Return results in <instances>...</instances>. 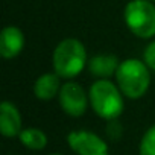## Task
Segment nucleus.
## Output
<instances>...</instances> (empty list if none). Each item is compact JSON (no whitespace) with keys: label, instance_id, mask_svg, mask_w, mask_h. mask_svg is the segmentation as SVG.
Masks as SVG:
<instances>
[{"label":"nucleus","instance_id":"nucleus-4","mask_svg":"<svg viewBox=\"0 0 155 155\" xmlns=\"http://www.w3.org/2000/svg\"><path fill=\"white\" fill-rule=\"evenodd\" d=\"M128 29L138 38L155 35V5L150 0H132L123 12Z\"/></svg>","mask_w":155,"mask_h":155},{"label":"nucleus","instance_id":"nucleus-11","mask_svg":"<svg viewBox=\"0 0 155 155\" xmlns=\"http://www.w3.org/2000/svg\"><path fill=\"white\" fill-rule=\"evenodd\" d=\"M21 144L32 150H41L47 146V135L38 128H26L18 135Z\"/></svg>","mask_w":155,"mask_h":155},{"label":"nucleus","instance_id":"nucleus-7","mask_svg":"<svg viewBox=\"0 0 155 155\" xmlns=\"http://www.w3.org/2000/svg\"><path fill=\"white\" fill-rule=\"evenodd\" d=\"M25 46V35L15 26H6L0 35V55L5 59L15 58Z\"/></svg>","mask_w":155,"mask_h":155},{"label":"nucleus","instance_id":"nucleus-3","mask_svg":"<svg viewBox=\"0 0 155 155\" xmlns=\"http://www.w3.org/2000/svg\"><path fill=\"white\" fill-rule=\"evenodd\" d=\"M90 104L94 113L105 120H116L123 113L122 91L110 79H99L90 87Z\"/></svg>","mask_w":155,"mask_h":155},{"label":"nucleus","instance_id":"nucleus-14","mask_svg":"<svg viewBox=\"0 0 155 155\" xmlns=\"http://www.w3.org/2000/svg\"><path fill=\"white\" fill-rule=\"evenodd\" d=\"M50 155H62V153H50Z\"/></svg>","mask_w":155,"mask_h":155},{"label":"nucleus","instance_id":"nucleus-8","mask_svg":"<svg viewBox=\"0 0 155 155\" xmlns=\"http://www.w3.org/2000/svg\"><path fill=\"white\" fill-rule=\"evenodd\" d=\"M0 131L8 138L20 135L21 129V116L17 107L8 101L0 105Z\"/></svg>","mask_w":155,"mask_h":155},{"label":"nucleus","instance_id":"nucleus-9","mask_svg":"<svg viewBox=\"0 0 155 155\" xmlns=\"http://www.w3.org/2000/svg\"><path fill=\"white\" fill-rule=\"evenodd\" d=\"M120 62L114 55H97L88 61V70L93 76L99 79H108L116 74Z\"/></svg>","mask_w":155,"mask_h":155},{"label":"nucleus","instance_id":"nucleus-6","mask_svg":"<svg viewBox=\"0 0 155 155\" xmlns=\"http://www.w3.org/2000/svg\"><path fill=\"white\" fill-rule=\"evenodd\" d=\"M67 143L78 155H110L108 144L90 131H71L67 135Z\"/></svg>","mask_w":155,"mask_h":155},{"label":"nucleus","instance_id":"nucleus-15","mask_svg":"<svg viewBox=\"0 0 155 155\" xmlns=\"http://www.w3.org/2000/svg\"><path fill=\"white\" fill-rule=\"evenodd\" d=\"M150 2H155V0H150Z\"/></svg>","mask_w":155,"mask_h":155},{"label":"nucleus","instance_id":"nucleus-13","mask_svg":"<svg viewBox=\"0 0 155 155\" xmlns=\"http://www.w3.org/2000/svg\"><path fill=\"white\" fill-rule=\"evenodd\" d=\"M143 58H144L146 65H147L149 68L155 70V41H152V43H150V44L146 47Z\"/></svg>","mask_w":155,"mask_h":155},{"label":"nucleus","instance_id":"nucleus-10","mask_svg":"<svg viewBox=\"0 0 155 155\" xmlns=\"http://www.w3.org/2000/svg\"><path fill=\"white\" fill-rule=\"evenodd\" d=\"M59 74L56 73H44L34 84V94L40 101H50L59 94L62 85H59Z\"/></svg>","mask_w":155,"mask_h":155},{"label":"nucleus","instance_id":"nucleus-1","mask_svg":"<svg viewBox=\"0 0 155 155\" xmlns=\"http://www.w3.org/2000/svg\"><path fill=\"white\" fill-rule=\"evenodd\" d=\"M116 81L123 96L129 99H140L150 84V74L146 62L134 58L122 61L116 71Z\"/></svg>","mask_w":155,"mask_h":155},{"label":"nucleus","instance_id":"nucleus-12","mask_svg":"<svg viewBox=\"0 0 155 155\" xmlns=\"http://www.w3.org/2000/svg\"><path fill=\"white\" fill-rule=\"evenodd\" d=\"M140 155H155V125L144 132L140 143Z\"/></svg>","mask_w":155,"mask_h":155},{"label":"nucleus","instance_id":"nucleus-2","mask_svg":"<svg viewBox=\"0 0 155 155\" xmlns=\"http://www.w3.org/2000/svg\"><path fill=\"white\" fill-rule=\"evenodd\" d=\"M87 52L84 44L76 38L62 40L53 52V68L55 73L64 79H71L78 76L85 67Z\"/></svg>","mask_w":155,"mask_h":155},{"label":"nucleus","instance_id":"nucleus-5","mask_svg":"<svg viewBox=\"0 0 155 155\" xmlns=\"http://www.w3.org/2000/svg\"><path fill=\"white\" fill-rule=\"evenodd\" d=\"M59 105L65 114L71 117H81L88 104V96L81 84L78 82H65L59 90Z\"/></svg>","mask_w":155,"mask_h":155}]
</instances>
